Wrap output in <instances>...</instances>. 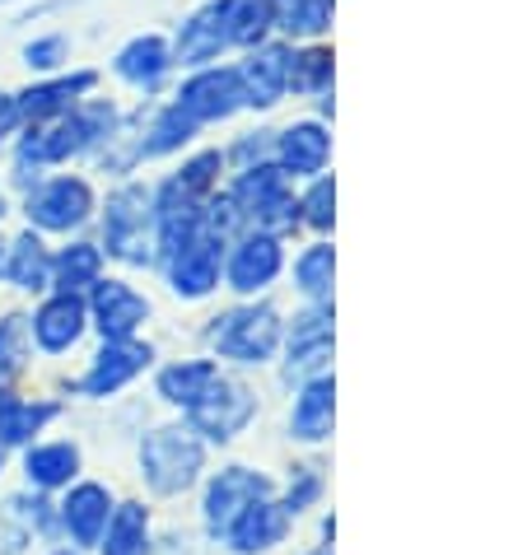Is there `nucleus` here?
<instances>
[{"mask_svg": "<svg viewBox=\"0 0 527 555\" xmlns=\"http://www.w3.org/2000/svg\"><path fill=\"white\" fill-rule=\"evenodd\" d=\"M206 472V439L192 425H159L141 443V476L154 495L173 500L192 490Z\"/></svg>", "mask_w": 527, "mask_h": 555, "instance_id": "nucleus-1", "label": "nucleus"}, {"mask_svg": "<svg viewBox=\"0 0 527 555\" xmlns=\"http://www.w3.org/2000/svg\"><path fill=\"white\" fill-rule=\"evenodd\" d=\"M281 313L271 304H247V308H229L210 322L206 341L220 360H234V364H267L275 360L281 350Z\"/></svg>", "mask_w": 527, "mask_h": 555, "instance_id": "nucleus-2", "label": "nucleus"}, {"mask_svg": "<svg viewBox=\"0 0 527 555\" xmlns=\"http://www.w3.org/2000/svg\"><path fill=\"white\" fill-rule=\"evenodd\" d=\"M188 421H192V429H196L201 439L229 443V439H239L243 429L257 421V392L247 388V383L220 374V378H215L210 388L188 406Z\"/></svg>", "mask_w": 527, "mask_h": 555, "instance_id": "nucleus-3", "label": "nucleus"}, {"mask_svg": "<svg viewBox=\"0 0 527 555\" xmlns=\"http://www.w3.org/2000/svg\"><path fill=\"white\" fill-rule=\"evenodd\" d=\"M267 495H275L271 476H261L253 467H224V472H215V481L206 486V500H201L206 532L210 537H224L247 504H257V500H267Z\"/></svg>", "mask_w": 527, "mask_h": 555, "instance_id": "nucleus-4", "label": "nucleus"}, {"mask_svg": "<svg viewBox=\"0 0 527 555\" xmlns=\"http://www.w3.org/2000/svg\"><path fill=\"white\" fill-rule=\"evenodd\" d=\"M285 341V383H308L332 364V308H308L294 318Z\"/></svg>", "mask_w": 527, "mask_h": 555, "instance_id": "nucleus-5", "label": "nucleus"}, {"mask_svg": "<svg viewBox=\"0 0 527 555\" xmlns=\"http://www.w3.org/2000/svg\"><path fill=\"white\" fill-rule=\"evenodd\" d=\"M290 508L267 495V500H257V504H247L243 514L234 518V528L224 532V546L234 551V555H267L285 542V532H290Z\"/></svg>", "mask_w": 527, "mask_h": 555, "instance_id": "nucleus-6", "label": "nucleus"}, {"mask_svg": "<svg viewBox=\"0 0 527 555\" xmlns=\"http://www.w3.org/2000/svg\"><path fill=\"white\" fill-rule=\"evenodd\" d=\"M150 360H154V350L141 346V341H131V336H127V341H107L94 354V364H89V374H85L80 388L89 397H113V392L127 388L131 378H141L150 369Z\"/></svg>", "mask_w": 527, "mask_h": 555, "instance_id": "nucleus-7", "label": "nucleus"}, {"mask_svg": "<svg viewBox=\"0 0 527 555\" xmlns=\"http://www.w3.org/2000/svg\"><path fill=\"white\" fill-rule=\"evenodd\" d=\"M168 285L182 299H206L220 285V243L188 238L178 253H168Z\"/></svg>", "mask_w": 527, "mask_h": 555, "instance_id": "nucleus-8", "label": "nucleus"}, {"mask_svg": "<svg viewBox=\"0 0 527 555\" xmlns=\"http://www.w3.org/2000/svg\"><path fill=\"white\" fill-rule=\"evenodd\" d=\"M145 318H150V299L136 295L127 281L94 285V327L103 332V341H127V336L141 332Z\"/></svg>", "mask_w": 527, "mask_h": 555, "instance_id": "nucleus-9", "label": "nucleus"}, {"mask_svg": "<svg viewBox=\"0 0 527 555\" xmlns=\"http://www.w3.org/2000/svg\"><path fill=\"white\" fill-rule=\"evenodd\" d=\"M107 253L131 261V267H145L150 248H145V192H117L107 202Z\"/></svg>", "mask_w": 527, "mask_h": 555, "instance_id": "nucleus-10", "label": "nucleus"}, {"mask_svg": "<svg viewBox=\"0 0 527 555\" xmlns=\"http://www.w3.org/2000/svg\"><path fill=\"white\" fill-rule=\"evenodd\" d=\"M85 327H89V308H85L80 295H66V289H61L56 299H48L34 318H28V332H34V341L48 350V354L70 350L85 336Z\"/></svg>", "mask_w": 527, "mask_h": 555, "instance_id": "nucleus-11", "label": "nucleus"}, {"mask_svg": "<svg viewBox=\"0 0 527 555\" xmlns=\"http://www.w3.org/2000/svg\"><path fill=\"white\" fill-rule=\"evenodd\" d=\"M332 421H336L332 374H318V378L299 383V397H294V406H290V439L322 443V439H332Z\"/></svg>", "mask_w": 527, "mask_h": 555, "instance_id": "nucleus-12", "label": "nucleus"}, {"mask_svg": "<svg viewBox=\"0 0 527 555\" xmlns=\"http://www.w3.org/2000/svg\"><path fill=\"white\" fill-rule=\"evenodd\" d=\"M107 518H113V495H107V486H99V481L70 486L66 504H61V522H66V532L75 537V546H99Z\"/></svg>", "mask_w": 527, "mask_h": 555, "instance_id": "nucleus-13", "label": "nucleus"}, {"mask_svg": "<svg viewBox=\"0 0 527 555\" xmlns=\"http://www.w3.org/2000/svg\"><path fill=\"white\" fill-rule=\"evenodd\" d=\"M275 275H281V248H275V238H247L234 248V257H229V285H234L239 295H257Z\"/></svg>", "mask_w": 527, "mask_h": 555, "instance_id": "nucleus-14", "label": "nucleus"}, {"mask_svg": "<svg viewBox=\"0 0 527 555\" xmlns=\"http://www.w3.org/2000/svg\"><path fill=\"white\" fill-rule=\"evenodd\" d=\"M28 215H34L42 229H75L89 215V188L61 178L52 188H42L38 196H28Z\"/></svg>", "mask_w": 527, "mask_h": 555, "instance_id": "nucleus-15", "label": "nucleus"}, {"mask_svg": "<svg viewBox=\"0 0 527 555\" xmlns=\"http://www.w3.org/2000/svg\"><path fill=\"white\" fill-rule=\"evenodd\" d=\"M103 555H150V508L145 504H113V518L99 537Z\"/></svg>", "mask_w": 527, "mask_h": 555, "instance_id": "nucleus-16", "label": "nucleus"}, {"mask_svg": "<svg viewBox=\"0 0 527 555\" xmlns=\"http://www.w3.org/2000/svg\"><path fill=\"white\" fill-rule=\"evenodd\" d=\"M75 472H80V449H75V443H38V449H28V457H24V476H28V486H38V490L70 486Z\"/></svg>", "mask_w": 527, "mask_h": 555, "instance_id": "nucleus-17", "label": "nucleus"}, {"mask_svg": "<svg viewBox=\"0 0 527 555\" xmlns=\"http://www.w3.org/2000/svg\"><path fill=\"white\" fill-rule=\"evenodd\" d=\"M215 378H220L215 360H178V364H168L164 374H159V397H164L168 406H182V411H188Z\"/></svg>", "mask_w": 527, "mask_h": 555, "instance_id": "nucleus-18", "label": "nucleus"}, {"mask_svg": "<svg viewBox=\"0 0 527 555\" xmlns=\"http://www.w3.org/2000/svg\"><path fill=\"white\" fill-rule=\"evenodd\" d=\"M56 415L52 402H20V397H0V443H28Z\"/></svg>", "mask_w": 527, "mask_h": 555, "instance_id": "nucleus-19", "label": "nucleus"}, {"mask_svg": "<svg viewBox=\"0 0 527 555\" xmlns=\"http://www.w3.org/2000/svg\"><path fill=\"white\" fill-rule=\"evenodd\" d=\"M10 281L20 285V289H48V275H52V261H48V248L34 238V234H24L20 243H14V253H10Z\"/></svg>", "mask_w": 527, "mask_h": 555, "instance_id": "nucleus-20", "label": "nucleus"}, {"mask_svg": "<svg viewBox=\"0 0 527 555\" xmlns=\"http://www.w3.org/2000/svg\"><path fill=\"white\" fill-rule=\"evenodd\" d=\"M99 267H103L99 248L75 243V248H66V253H61V261H56V285L66 289V295H80V289L99 285Z\"/></svg>", "mask_w": 527, "mask_h": 555, "instance_id": "nucleus-21", "label": "nucleus"}, {"mask_svg": "<svg viewBox=\"0 0 527 555\" xmlns=\"http://www.w3.org/2000/svg\"><path fill=\"white\" fill-rule=\"evenodd\" d=\"M28 318L20 313H10V318H0V378H14L20 369L28 364Z\"/></svg>", "mask_w": 527, "mask_h": 555, "instance_id": "nucleus-22", "label": "nucleus"}, {"mask_svg": "<svg viewBox=\"0 0 527 555\" xmlns=\"http://www.w3.org/2000/svg\"><path fill=\"white\" fill-rule=\"evenodd\" d=\"M294 281H299V289L308 299L327 304V295H332V248H308L299 257V267H294Z\"/></svg>", "mask_w": 527, "mask_h": 555, "instance_id": "nucleus-23", "label": "nucleus"}, {"mask_svg": "<svg viewBox=\"0 0 527 555\" xmlns=\"http://www.w3.org/2000/svg\"><path fill=\"white\" fill-rule=\"evenodd\" d=\"M318 495H322V472H318V467H299L281 504L290 508V514H304L308 504H318Z\"/></svg>", "mask_w": 527, "mask_h": 555, "instance_id": "nucleus-24", "label": "nucleus"}, {"mask_svg": "<svg viewBox=\"0 0 527 555\" xmlns=\"http://www.w3.org/2000/svg\"><path fill=\"white\" fill-rule=\"evenodd\" d=\"M229 85H215V80H206V85H192L188 89V103L196 107V113H206V117H215V113H229Z\"/></svg>", "mask_w": 527, "mask_h": 555, "instance_id": "nucleus-25", "label": "nucleus"}, {"mask_svg": "<svg viewBox=\"0 0 527 555\" xmlns=\"http://www.w3.org/2000/svg\"><path fill=\"white\" fill-rule=\"evenodd\" d=\"M89 75H80L75 85H52V89H38V94H28V113H52L56 103H66V94H75V89H85Z\"/></svg>", "mask_w": 527, "mask_h": 555, "instance_id": "nucleus-26", "label": "nucleus"}, {"mask_svg": "<svg viewBox=\"0 0 527 555\" xmlns=\"http://www.w3.org/2000/svg\"><path fill=\"white\" fill-rule=\"evenodd\" d=\"M121 70H127L131 80H154V75H159V48H136V52H127Z\"/></svg>", "mask_w": 527, "mask_h": 555, "instance_id": "nucleus-27", "label": "nucleus"}, {"mask_svg": "<svg viewBox=\"0 0 527 555\" xmlns=\"http://www.w3.org/2000/svg\"><path fill=\"white\" fill-rule=\"evenodd\" d=\"M322 159V141H318V135L313 131H299V135H294V141H290V164L294 168H313Z\"/></svg>", "mask_w": 527, "mask_h": 555, "instance_id": "nucleus-28", "label": "nucleus"}, {"mask_svg": "<svg viewBox=\"0 0 527 555\" xmlns=\"http://www.w3.org/2000/svg\"><path fill=\"white\" fill-rule=\"evenodd\" d=\"M14 121H20V107H14L5 94H0V135H5V131L14 127Z\"/></svg>", "mask_w": 527, "mask_h": 555, "instance_id": "nucleus-29", "label": "nucleus"}, {"mask_svg": "<svg viewBox=\"0 0 527 555\" xmlns=\"http://www.w3.org/2000/svg\"><path fill=\"white\" fill-rule=\"evenodd\" d=\"M52 56H56V42H42V48H28V61H34V66H52Z\"/></svg>", "mask_w": 527, "mask_h": 555, "instance_id": "nucleus-30", "label": "nucleus"}, {"mask_svg": "<svg viewBox=\"0 0 527 555\" xmlns=\"http://www.w3.org/2000/svg\"><path fill=\"white\" fill-rule=\"evenodd\" d=\"M308 555H332V546H313V551H308Z\"/></svg>", "mask_w": 527, "mask_h": 555, "instance_id": "nucleus-31", "label": "nucleus"}, {"mask_svg": "<svg viewBox=\"0 0 527 555\" xmlns=\"http://www.w3.org/2000/svg\"><path fill=\"white\" fill-rule=\"evenodd\" d=\"M0 467H5V443H0Z\"/></svg>", "mask_w": 527, "mask_h": 555, "instance_id": "nucleus-32", "label": "nucleus"}, {"mask_svg": "<svg viewBox=\"0 0 527 555\" xmlns=\"http://www.w3.org/2000/svg\"><path fill=\"white\" fill-rule=\"evenodd\" d=\"M52 555H75V551H52Z\"/></svg>", "mask_w": 527, "mask_h": 555, "instance_id": "nucleus-33", "label": "nucleus"}, {"mask_svg": "<svg viewBox=\"0 0 527 555\" xmlns=\"http://www.w3.org/2000/svg\"><path fill=\"white\" fill-rule=\"evenodd\" d=\"M0 267H5V253H0Z\"/></svg>", "mask_w": 527, "mask_h": 555, "instance_id": "nucleus-34", "label": "nucleus"}]
</instances>
